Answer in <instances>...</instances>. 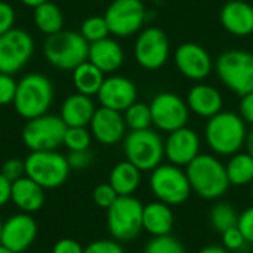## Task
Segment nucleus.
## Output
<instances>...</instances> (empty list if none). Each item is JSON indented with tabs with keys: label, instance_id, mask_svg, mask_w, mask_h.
I'll list each match as a JSON object with an SVG mask.
<instances>
[{
	"label": "nucleus",
	"instance_id": "16",
	"mask_svg": "<svg viewBox=\"0 0 253 253\" xmlns=\"http://www.w3.org/2000/svg\"><path fill=\"white\" fill-rule=\"evenodd\" d=\"M200 148L199 133L187 126L168 133L165 139V157L169 163L179 168H187L200 154Z\"/></svg>",
	"mask_w": 253,
	"mask_h": 253
},
{
	"label": "nucleus",
	"instance_id": "35",
	"mask_svg": "<svg viewBox=\"0 0 253 253\" xmlns=\"http://www.w3.org/2000/svg\"><path fill=\"white\" fill-rule=\"evenodd\" d=\"M93 202L98 208L108 209L113 206V203L119 199V194L110 184H99L93 190Z\"/></svg>",
	"mask_w": 253,
	"mask_h": 253
},
{
	"label": "nucleus",
	"instance_id": "41",
	"mask_svg": "<svg viewBox=\"0 0 253 253\" xmlns=\"http://www.w3.org/2000/svg\"><path fill=\"white\" fill-rule=\"evenodd\" d=\"M237 227L242 231L243 237L246 239L248 245H253V206L252 208L245 209L239 215Z\"/></svg>",
	"mask_w": 253,
	"mask_h": 253
},
{
	"label": "nucleus",
	"instance_id": "30",
	"mask_svg": "<svg viewBox=\"0 0 253 253\" xmlns=\"http://www.w3.org/2000/svg\"><path fill=\"white\" fill-rule=\"evenodd\" d=\"M209 221H211L212 228L216 233L222 234L224 231H227V230H230L233 227H237L239 213L236 212V209L231 205H228V203H218V205H215L211 209Z\"/></svg>",
	"mask_w": 253,
	"mask_h": 253
},
{
	"label": "nucleus",
	"instance_id": "28",
	"mask_svg": "<svg viewBox=\"0 0 253 253\" xmlns=\"http://www.w3.org/2000/svg\"><path fill=\"white\" fill-rule=\"evenodd\" d=\"M230 185L245 187L253 182V157L248 151H239L228 157L225 163Z\"/></svg>",
	"mask_w": 253,
	"mask_h": 253
},
{
	"label": "nucleus",
	"instance_id": "14",
	"mask_svg": "<svg viewBox=\"0 0 253 253\" xmlns=\"http://www.w3.org/2000/svg\"><path fill=\"white\" fill-rule=\"evenodd\" d=\"M151 119L156 129L170 133L187 126L190 119V108L187 101L173 92H160L148 104Z\"/></svg>",
	"mask_w": 253,
	"mask_h": 253
},
{
	"label": "nucleus",
	"instance_id": "24",
	"mask_svg": "<svg viewBox=\"0 0 253 253\" xmlns=\"http://www.w3.org/2000/svg\"><path fill=\"white\" fill-rule=\"evenodd\" d=\"M10 202L24 213H34L44 205V188L28 176L12 182Z\"/></svg>",
	"mask_w": 253,
	"mask_h": 253
},
{
	"label": "nucleus",
	"instance_id": "47",
	"mask_svg": "<svg viewBox=\"0 0 253 253\" xmlns=\"http://www.w3.org/2000/svg\"><path fill=\"white\" fill-rule=\"evenodd\" d=\"M245 147H246V151L253 157V129L251 132H248V138H246Z\"/></svg>",
	"mask_w": 253,
	"mask_h": 253
},
{
	"label": "nucleus",
	"instance_id": "40",
	"mask_svg": "<svg viewBox=\"0 0 253 253\" xmlns=\"http://www.w3.org/2000/svg\"><path fill=\"white\" fill-rule=\"evenodd\" d=\"M15 19L16 15L12 4L4 0H0V36L15 27Z\"/></svg>",
	"mask_w": 253,
	"mask_h": 253
},
{
	"label": "nucleus",
	"instance_id": "42",
	"mask_svg": "<svg viewBox=\"0 0 253 253\" xmlns=\"http://www.w3.org/2000/svg\"><path fill=\"white\" fill-rule=\"evenodd\" d=\"M68 165L71 169H86L92 163V153L89 150H82V151H70L67 156Z\"/></svg>",
	"mask_w": 253,
	"mask_h": 253
},
{
	"label": "nucleus",
	"instance_id": "33",
	"mask_svg": "<svg viewBox=\"0 0 253 253\" xmlns=\"http://www.w3.org/2000/svg\"><path fill=\"white\" fill-rule=\"evenodd\" d=\"M92 142V133L86 127H67L64 135V145L68 151L89 150Z\"/></svg>",
	"mask_w": 253,
	"mask_h": 253
},
{
	"label": "nucleus",
	"instance_id": "36",
	"mask_svg": "<svg viewBox=\"0 0 253 253\" xmlns=\"http://www.w3.org/2000/svg\"><path fill=\"white\" fill-rule=\"evenodd\" d=\"M221 237H222V246L228 252H239V251H242L248 245V242L243 237V234L239 230V227H233V228L224 231L221 234Z\"/></svg>",
	"mask_w": 253,
	"mask_h": 253
},
{
	"label": "nucleus",
	"instance_id": "26",
	"mask_svg": "<svg viewBox=\"0 0 253 253\" xmlns=\"http://www.w3.org/2000/svg\"><path fill=\"white\" fill-rule=\"evenodd\" d=\"M108 184L119 196H132L141 184V170L127 160L119 162L110 172Z\"/></svg>",
	"mask_w": 253,
	"mask_h": 253
},
{
	"label": "nucleus",
	"instance_id": "32",
	"mask_svg": "<svg viewBox=\"0 0 253 253\" xmlns=\"http://www.w3.org/2000/svg\"><path fill=\"white\" fill-rule=\"evenodd\" d=\"M80 34L90 44V43L99 42V40H102L105 37H110V28H108V24H107V21H105L104 16L93 15V16L86 18L82 22V25H80Z\"/></svg>",
	"mask_w": 253,
	"mask_h": 253
},
{
	"label": "nucleus",
	"instance_id": "34",
	"mask_svg": "<svg viewBox=\"0 0 253 253\" xmlns=\"http://www.w3.org/2000/svg\"><path fill=\"white\" fill-rule=\"evenodd\" d=\"M144 253H185V249L178 239L169 234L162 237H153L147 243Z\"/></svg>",
	"mask_w": 253,
	"mask_h": 253
},
{
	"label": "nucleus",
	"instance_id": "38",
	"mask_svg": "<svg viewBox=\"0 0 253 253\" xmlns=\"http://www.w3.org/2000/svg\"><path fill=\"white\" fill-rule=\"evenodd\" d=\"M0 173L10 182L25 176V163L19 159H9L3 163Z\"/></svg>",
	"mask_w": 253,
	"mask_h": 253
},
{
	"label": "nucleus",
	"instance_id": "18",
	"mask_svg": "<svg viewBox=\"0 0 253 253\" xmlns=\"http://www.w3.org/2000/svg\"><path fill=\"white\" fill-rule=\"evenodd\" d=\"M37 237V224L30 213H18L1 224L0 243L12 252H25Z\"/></svg>",
	"mask_w": 253,
	"mask_h": 253
},
{
	"label": "nucleus",
	"instance_id": "23",
	"mask_svg": "<svg viewBox=\"0 0 253 253\" xmlns=\"http://www.w3.org/2000/svg\"><path fill=\"white\" fill-rule=\"evenodd\" d=\"M96 111L92 96L83 93H73L64 99L61 104L59 117L67 125V127H86L90 125V120Z\"/></svg>",
	"mask_w": 253,
	"mask_h": 253
},
{
	"label": "nucleus",
	"instance_id": "17",
	"mask_svg": "<svg viewBox=\"0 0 253 253\" xmlns=\"http://www.w3.org/2000/svg\"><path fill=\"white\" fill-rule=\"evenodd\" d=\"M96 96L101 107L123 113L133 102H136L138 89L133 80H130L129 77L111 74L105 77Z\"/></svg>",
	"mask_w": 253,
	"mask_h": 253
},
{
	"label": "nucleus",
	"instance_id": "49",
	"mask_svg": "<svg viewBox=\"0 0 253 253\" xmlns=\"http://www.w3.org/2000/svg\"><path fill=\"white\" fill-rule=\"evenodd\" d=\"M0 253H15V252H12L9 248H6L4 245H1V243H0Z\"/></svg>",
	"mask_w": 253,
	"mask_h": 253
},
{
	"label": "nucleus",
	"instance_id": "29",
	"mask_svg": "<svg viewBox=\"0 0 253 253\" xmlns=\"http://www.w3.org/2000/svg\"><path fill=\"white\" fill-rule=\"evenodd\" d=\"M33 19L40 33L44 36H52L64 28V15L58 4L53 1H44L34 7Z\"/></svg>",
	"mask_w": 253,
	"mask_h": 253
},
{
	"label": "nucleus",
	"instance_id": "51",
	"mask_svg": "<svg viewBox=\"0 0 253 253\" xmlns=\"http://www.w3.org/2000/svg\"><path fill=\"white\" fill-rule=\"evenodd\" d=\"M0 233H1V222H0Z\"/></svg>",
	"mask_w": 253,
	"mask_h": 253
},
{
	"label": "nucleus",
	"instance_id": "10",
	"mask_svg": "<svg viewBox=\"0 0 253 253\" xmlns=\"http://www.w3.org/2000/svg\"><path fill=\"white\" fill-rule=\"evenodd\" d=\"M67 125L59 116L43 114L27 120L22 129V142L30 151H55L64 145Z\"/></svg>",
	"mask_w": 253,
	"mask_h": 253
},
{
	"label": "nucleus",
	"instance_id": "9",
	"mask_svg": "<svg viewBox=\"0 0 253 253\" xmlns=\"http://www.w3.org/2000/svg\"><path fill=\"white\" fill-rule=\"evenodd\" d=\"M144 205L133 196H119L107 209V227L117 242H130L139 236L142 228Z\"/></svg>",
	"mask_w": 253,
	"mask_h": 253
},
{
	"label": "nucleus",
	"instance_id": "5",
	"mask_svg": "<svg viewBox=\"0 0 253 253\" xmlns=\"http://www.w3.org/2000/svg\"><path fill=\"white\" fill-rule=\"evenodd\" d=\"M215 73L221 83L237 96L253 92V53L242 49L222 52L215 61Z\"/></svg>",
	"mask_w": 253,
	"mask_h": 253
},
{
	"label": "nucleus",
	"instance_id": "13",
	"mask_svg": "<svg viewBox=\"0 0 253 253\" xmlns=\"http://www.w3.org/2000/svg\"><path fill=\"white\" fill-rule=\"evenodd\" d=\"M34 39L22 28H12L0 36V73L16 74L31 59Z\"/></svg>",
	"mask_w": 253,
	"mask_h": 253
},
{
	"label": "nucleus",
	"instance_id": "46",
	"mask_svg": "<svg viewBox=\"0 0 253 253\" xmlns=\"http://www.w3.org/2000/svg\"><path fill=\"white\" fill-rule=\"evenodd\" d=\"M199 253H231L228 252L224 246H219V245H209L206 248H203Z\"/></svg>",
	"mask_w": 253,
	"mask_h": 253
},
{
	"label": "nucleus",
	"instance_id": "7",
	"mask_svg": "<svg viewBox=\"0 0 253 253\" xmlns=\"http://www.w3.org/2000/svg\"><path fill=\"white\" fill-rule=\"evenodd\" d=\"M148 184L153 196L169 206L182 205L193 193L187 172L172 163H162L153 169Z\"/></svg>",
	"mask_w": 253,
	"mask_h": 253
},
{
	"label": "nucleus",
	"instance_id": "37",
	"mask_svg": "<svg viewBox=\"0 0 253 253\" xmlns=\"http://www.w3.org/2000/svg\"><path fill=\"white\" fill-rule=\"evenodd\" d=\"M18 82L12 74L0 73V105H9L15 99Z\"/></svg>",
	"mask_w": 253,
	"mask_h": 253
},
{
	"label": "nucleus",
	"instance_id": "4",
	"mask_svg": "<svg viewBox=\"0 0 253 253\" xmlns=\"http://www.w3.org/2000/svg\"><path fill=\"white\" fill-rule=\"evenodd\" d=\"M43 55L52 67L61 71H73L87 61L89 43L80 31L61 30L52 36H46Z\"/></svg>",
	"mask_w": 253,
	"mask_h": 253
},
{
	"label": "nucleus",
	"instance_id": "31",
	"mask_svg": "<svg viewBox=\"0 0 253 253\" xmlns=\"http://www.w3.org/2000/svg\"><path fill=\"white\" fill-rule=\"evenodd\" d=\"M125 123L130 130H144L150 129L153 125L151 110L148 104L144 102H133L129 108L123 111Z\"/></svg>",
	"mask_w": 253,
	"mask_h": 253
},
{
	"label": "nucleus",
	"instance_id": "22",
	"mask_svg": "<svg viewBox=\"0 0 253 253\" xmlns=\"http://www.w3.org/2000/svg\"><path fill=\"white\" fill-rule=\"evenodd\" d=\"M87 61L98 67L104 74H113L123 65L125 50L116 39L105 37L89 44Z\"/></svg>",
	"mask_w": 253,
	"mask_h": 253
},
{
	"label": "nucleus",
	"instance_id": "2",
	"mask_svg": "<svg viewBox=\"0 0 253 253\" xmlns=\"http://www.w3.org/2000/svg\"><path fill=\"white\" fill-rule=\"evenodd\" d=\"M191 190L205 200H216L222 197L228 188L225 165L215 154H199L185 168Z\"/></svg>",
	"mask_w": 253,
	"mask_h": 253
},
{
	"label": "nucleus",
	"instance_id": "12",
	"mask_svg": "<svg viewBox=\"0 0 253 253\" xmlns=\"http://www.w3.org/2000/svg\"><path fill=\"white\" fill-rule=\"evenodd\" d=\"M170 42L159 27H147L138 33L133 44V56L139 67L148 71L160 70L169 59Z\"/></svg>",
	"mask_w": 253,
	"mask_h": 253
},
{
	"label": "nucleus",
	"instance_id": "3",
	"mask_svg": "<svg viewBox=\"0 0 253 253\" xmlns=\"http://www.w3.org/2000/svg\"><path fill=\"white\" fill-rule=\"evenodd\" d=\"M53 96L55 89L50 79L40 73H30L18 82L12 105L18 116L31 120L50 110Z\"/></svg>",
	"mask_w": 253,
	"mask_h": 253
},
{
	"label": "nucleus",
	"instance_id": "27",
	"mask_svg": "<svg viewBox=\"0 0 253 253\" xmlns=\"http://www.w3.org/2000/svg\"><path fill=\"white\" fill-rule=\"evenodd\" d=\"M104 80H105V74L98 67H95L90 61H86L73 70V83L79 93L87 96L98 95Z\"/></svg>",
	"mask_w": 253,
	"mask_h": 253
},
{
	"label": "nucleus",
	"instance_id": "45",
	"mask_svg": "<svg viewBox=\"0 0 253 253\" xmlns=\"http://www.w3.org/2000/svg\"><path fill=\"white\" fill-rule=\"evenodd\" d=\"M10 187H12V182L7 181L0 173V208L4 206L7 202H10Z\"/></svg>",
	"mask_w": 253,
	"mask_h": 253
},
{
	"label": "nucleus",
	"instance_id": "1",
	"mask_svg": "<svg viewBox=\"0 0 253 253\" xmlns=\"http://www.w3.org/2000/svg\"><path fill=\"white\" fill-rule=\"evenodd\" d=\"M248 127L239 113L219 111L208 119L205 126V139L208 147L215 156L230 157L246 144Z\"/></svg>",
	"mask_w": 253,
	"mask_h": 253
},
{
	"label": "nucleus",
	"instance_id": "11",
	"mask_svg": "<svg viewBox=\"0 0 253 253\" xmlns=\"http://www.w3.org/2000/svg\"><path fill=\"white\" fill-rule=\"evenodd\" d=\"M104 18L108 24L110 34L126 39L138 34L147 19V10L141 0H113Z\"/></svg>",
	"mask_w": 253,
	"mask_h": 253
},
{
	"label": "nucleus",
	"instance_id": "44",
	"mask_svg": "<svg viewBox=\"0 0 253 253\" xmlns=\"http://www.w3.org/2000/svg\"><path fill=\"white\" fill-rule=\"evenodd\" d=\"M52 253H84V248L73 239H61L53 245Z\"/></svg>",
	"mask_w": 253,
	"mask_h": 253
},
{
	"label": "nucleus",
	"instance_id": "21",
	"mask_svg": "<svg viewBox=\"0 0 253 253\" xmlns=\"http://www.w3.org/2000/svg\"><path fill=\"white\" fill-rule=\"evenodd\" d=\"M187 105L191 113H194L199 117L211 119L219 111H222L224 107V98L221 92L208 83H197L194 84L187 95Z\"/></svg>",
	"mask_w": 253,
	"mask_h": 253
},
{
	"label": "nucleus",
	"instance_id": "19",
	"mask_svg": "<svg viewBox=\"0 0 253 253\" xmlns=\"http://www.w3.org/2000/svg\"><path fill=\"white\" fill-rule=\"evenodd\" d=\"M90 133L102 145H114L125 139L126 136V123L120 111L99 107L96 108L90 120Z\"/></svg>",
	"mask_w": 253,
	"mask_h": 253
},
{
	"label": "nucleus",
	"instance_id": "8",
	"mask_svg": "<svg viewBox=\"0 0 253 253\" xmlns=\"http://www.w3.org/2000/svg\"><path fill=\"white\" fill-rule=\"evenodd\" d=\"M25 163V176L37 182L44 190L61 187L70 175L67 156L55 151H31Z\"/></svg>",
	"mask_w": 253,
	"mask_h": 253
},
{
	"label": "nucleus",
	"instance_id": "43",
	"mask_svg": "<svg viewBox=\"0 0 253 253\" xmlns=\"http://www.w3.org/2000/svg\"><path fill=\"white\" fill-rule=\"evenodd\" d=\"M239 114L245 120L246 125H252L253 126V92H249L240 98Z\"/></svg>",
	"mask_w": 253,
	"mask_h": 253
},
{
	"label": "nucleus",
	"instance_id": "39",
	"mask_svg": "<svg viewBox=\"0 0 253 253\" xmlns=\"http://www.w3.org/2000/svg\"><path fill=\"white\" fill-rule=\"evenodd\" d=\"M84 253H125L123 246L117 240H96L84 248Z\"/></svg>",
	"mask_w": 253,
	"mask_h": 253
},
{
	"label": "nucleus",
	"instance_id": "48",
	"mask_svg": "<svg viewBox=\"0 0 253 253\" xmlns=\"http://www.w3.org/2000/svg\"><path fill=\"white\" fill-rule=\"evenodd\" d=\"M24 6H27V7H36V6H39V4H42V3H44V1H47V0H19Z\"/></svg>",
	"mask_w": 253,
	"mask_h": 253
},
{
	"label": "nucleus",
	"instance_id": "15",
	"mask_svg": "<svg viewBox=\"0 0 253 253\" xmlns=\"http://www.w3.org/2000/svg\"><path fill=\"white\" fill-rule=\"evenodd\" d=\"M173 62L178 71L188 80L202 82L211 76L215 62L211 53L197 43L187 42L179 44L173 53Z\"/></svg>",
	"mask_w": 253,
	"mask_h": 253
},
{
	"label": "nucleus",
	"instance_id": "52",
	"mask_svg": "<svg viewBox=\"0 0 253 253\" xmlns=\"http://www.w3.org/2000/svg\"><path fill=\"white\" fill-rule=\"evenodd\" d=\"M93 1H98V0H93Z\"/></svg>",
	"mask_w": 253,
	"mask_h": 253
},
{
	"label": "nucleus",
	"instance_id": "20",
	"mask_svg": "<svg viewBox=\"0 0 253 253\" xmlns=\"http://www.w3.org/2000/svg\"><path fill=\"white\" fill-rule=\"evenodd\" d=\"M222 27L236 37H248L253 33V6L243 0L227 1L219 13Z\"/></svg>",
	"mask_w": 253,
	"mask_h": 253
},
{
	"label": "nucleus",
	"instance_id": "25",
	"mask_svg": "<svg viewBox=\"0 0 253 253\" xmlns=\"http://www.w3.org/2000/svg\"><path fill=\"white\" fill-rule=\"evenodd\" d=\"M175 216L172 206L163 202H151L144 206L142 213V228L153 237L169 236L173 228Z\"/></svg>",
	"mask_w": 253,
	"mask_h": 253
},
{
	"label": "nucleus",
	"instance_id": "6",
	"mask_svg": "<svg viewBox=\"0 0 253 253\" xmlns=\"http://www.w3.org/2000/svg\"><path fill=\"white\" fill-rule=\"evenodd\" d=\"M123 151L126 160L141 172H151L165 159V139L151 127L130 130L123 139Z\"/></svg>",
	"mask_w": 253,
	"mask_h": 253
},
{
	"label": "nucleus",
	"instance_id": "50",
	"mask_svg": "<svg viewBox=\"0 0 253 253\" xmlns=\"http://www.w3.org/2000/svg\"><path fill=\"white\" fill-rule=\"evenodd\" d=\"M251 185H252V199H253V182H252V184H251Z\"/></svg>",
	"mask_w": 253,
	"mask_h": 253
}]
</instances>
